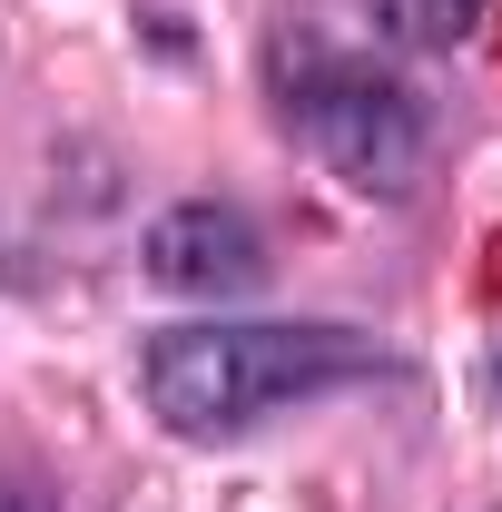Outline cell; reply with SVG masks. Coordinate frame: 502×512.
Segmentation results:
<instances>
[{"label":"cell","instance_id":"6da1fadb","mask_svg":"<svg viewBox=\"0 0 502 512\" xmlns=\"http://www.w3.org/2000/svg\"><path fill=\"white\" fill-rule=\"evenodd\" d=\"M384 365L375 335L355 325H276V316H207V325H168L148 335L138 355V384L148 404L168 414V434H256L266 414L286 404H315L335 384H365Z\"/></svg>","mask_w":502,"mask_h":512},{"label":"cell","instance_id":"7a4b0ae2","mask_svg":"<svg viewBox=\"0 0 502 512\" xmlns=\"http://www.w3.org/2000/svg\"><path fill=\"white\" fill-rule=\"evenodd\" d=\"M286 119L306 128V148L365 197H404L424 168V109L394 69L355 50H296L286 60Z\"/></svg>","mask_w":502,"mask_h":512},{"label":"cell","instance_id":"3957f363","mask_svg":"<svg viewBox=\"0 0 502 512\" xmlns=\"http://www.w3.org/2000/svg\"><path fill=\"white\" fill-rule=\"evenodd\" d=\"M148 286H168V296H247L256 276H266V237H256L247 207H227V197H188V207H168L158 227H148Z\"/></svg>","mask_w":502,"mask_h":512},{"label":"cell","instance_id":"277c9868","mask_svg":"<svg viewBox=\"0 0 502 512\" xmlns=\"http://www.w3.org/2000/svg\"><path fill=\"white\" fill-rule=\"evenodd\" d=\"M473 10L483 0H365V20H375L394 50H453L473 30Z\"/></svg>","mask_w":502,"mask_h":512},{"label":"cell","instance_id":"5b68a950","mask_svg":"<svg viewBox=\"0 0 502 512\" xmlns=\"http://www.w3.org/2000/svg\"><path fill=\"white\" fill-rule=\"evenodd\" d=\"M0 512H60V493H40V483H0Z\"/></svg>","mask_w":502,"mask_h":512},{"label":"cell","instance_id":"8992f818","mask_svg":"<svg viewBox=\"0 0 502 512\" xmlns=\"http://www.w3.org/2000/svg\"><path fill=\"white\" fill-rule=\"evenodd\" d=\"M493 375H502V355H493Z\"/></svg>","mask_w":502,"mask_h":512}]
</instances>
